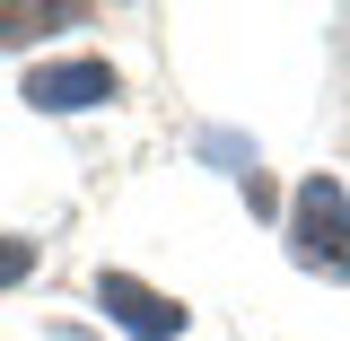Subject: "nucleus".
<instances>
[{
  "label": "nucleus",
  "mask_w": 350,
  "mask_h": 341,
  "mask_svg": "<svg viewBox=\"0 0 350 341\" xmlns=\"http://www.w3.org/2000/svg\"><path fill=\"white\" fill-rule=\"evenodd\" d=\"M289 254L324 280H350V193L333 175H306L289 202Z\"/></svg>",
  "instance_id": "1"
},
{
  "label": "nucleus",
  "mask_w": 350,
  "mask_h": 341,
  "mask_svg": "<svg viewBox=\"0 0 350 341\" xmlns=\"http://www.w3.org/2000/svg\"><path fill=\"white\" fill-rule=\"evenodd\" d=\"M96 306H105L131 341H175V333H184V306L158 298V289L131 280V271H96Z\"/></svg>",
  "instance_id": "2"
},
{
  "label": "nucleus",
  "mask_w": 350,
  "mask_h": 341,
  "mask_svg": "<svg viewBox=\"0 0 350 341\" xmlns=\"http://www.w3.org/2000/svg\"><path fill=\"white\" fill-rule=\"evenodd\" d=\"M18 96H27L36 114H88V105L114 96V70H105V62H44V70H27Z\"/></svg>",
  "instance_id": "3"
},
{
  "label": "nucleus",
  "mask_w": 350,
  "mask_h": 341,
  "mask_svg": "<svg viewBox=\"0 0 350 341\" xmlns=\"http://www.w3.org/2000/svg\"><path fill=\"white\" fill-rule=\"evenodd\" d=\"M88 9L70 0H36V9H0V44H27V36H53V27H79Z\"/></svg>",
  "instance_id": "4"
},
{
  "label": "nucleus",
  "mask_w": 350,
  "mask_h": 341,
  "mask_svg": "<svg viewBox=\"0 0 350 341\" xmlns=\"http://www.w3.org/2000/svg\"><path fill=\"white\" fill-rule=\"evenodd\" d=\"M36 271V236H0V289H18Z\"/></svg>",
  "instance_id": "5"
}]
</instances>
